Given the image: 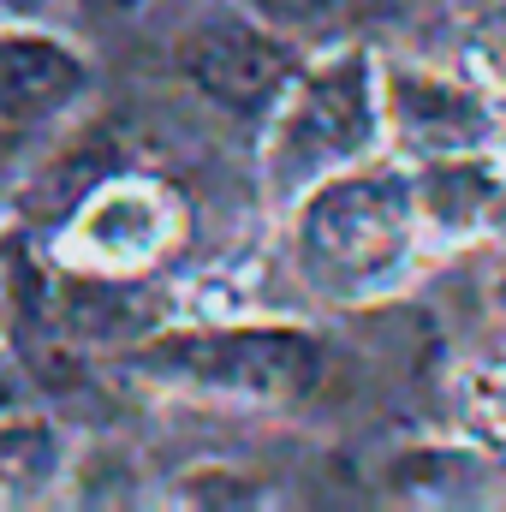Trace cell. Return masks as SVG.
Listing matches in <instances>:
<instances>
[{
    "instance_id": "cell-1",
    "label": "cell",
    "mask_w": 506,
    "mask_h": 512,
    "mask_svg": "<svg viewBox=\"0 0 506 512\" xmlns=\"http://www.w3.org/2000/svg\"><path fill=\"white\" fill-rule=\"evenodd\" d=\"M280 251L298 292L322 310H370L411 292V280L435 262L417 215L411 161L387 149L310 185L280 215Z\"/></svg>"
},
{
    "instance_id": "cell-2",
    "label": "cell",
    "mask_w": 506,
    "mask_h": 512,
    "mask_svg": "<svg viewBox=\"0 0 506 512\" xmlns=\"http://www.w3.org/2000/svg\"><path fill=\"white\" fill-rule=\"evenodd\" d=\"M387 155L381 54L364 36L316 42L256 126V203L280 221L310 185Z\"/></svg>"
},
{
    "instance_id": "cell-3",
    "label": "cell",
    "mask_w": 506,
    "mask_h": 512,
    "mask_svg": "<svg viewBox=\"0 0 506 512\" xmlns=\"http://www.w3.org/2000/svg\"><path fill=\"white\" fill-rule=\"evenodd\" d=\"M120 370L155 393H173V399L286 411L322 387L328 340L292 316L161 322L120 352Z\"/></svg>"
},
{
    "instance_id": "cell-4",
    "label": "cell",
    "mask_w": 506,
    "mask_h": 512,
    "mask_svg": "<svg viewBox=\"0 0 506 512\" xmlns=\"http://www.w3.org/2000/svg\"><path fill=\"white\" fill-rule=\"evenodd\" d=\"M167 60H173V78L203 108L239 126H262L268 108L298 78V66L310 60V42L262 24L239 0H203L167 36Z\"/></svg>"
},
{
    "instance_id": "cell-5",
    "label": "cell",
    "mask_w": 506,
    "mask_h": 512,
    "mask_svg": "<svg viewBox=\"0 0 506 512\" xmlns=\"http://www.w3.org/2000/svg\"><path fill=\"white\" fill-rule=\"evenodd\" d=\"M179 245H185V197L155 173L120 167L90 179L66 203L60 227L48 233V262L90 280H143Z\"/></svg>"
},
{
    "instance_id": "cell-6",
    "label": "cell",
    "mask_w": 506,
    "mask_h": 512,
    "mask_svg": "<svg viewBox=\"0 0 506 512\" xmlns=\"http://www.w3.org/2000/svg\"><path fill=\"white\" fill-rule=\"evenodd\" d=\"M381 102L393 155H453L506 137V114L459 60L381 54Z\"/></svg>"
},
{
    "instance_id": "cell-7",
    "label": "cell",
    "mask_w": 506,
    "mask_h": 512,
    "mask_svg": "<svg viewBox=\"0 0 506 512\" xmlns=\"http://www.w3.org/2000/svg\"><path fill=\"white\" fill-rule=\"evenodd\" d=\"M96 96V60L54 18H0V126L36 137Z\"/></svg>"
},
{
    "instance_id": "cell-8",
    "label": "cell",
    "mask_w": 506,
    "mask_h": 512,
    "mask_svg": "<svg viewBox=\"0 0 506 512\" xmlns=\"http://www.w3.org/2000/svg\"><path fill=\"white\" fill-rule=\"evenodd\" d=\"M429 251L453 256L506 233V137L453 155H405Z\"/></svg>"
},
{
    "instance_id": "cell-9",
    "label": "cell",
    "mask_w": 506,
    "mask_h": 512,
    "mask_svg": "<svg viewBox=\"0 0 506 512\" xmlns=\"http://www.w3.org/2000/svg\"><path fill=\"white\" fill-rule=\"evenodd\" d=\"M72 483H78V441L66 435V423L30 399L0 405V501L42 507Z\"/></svg>"
},
{
    "instance_id": "cell-10",
    "label": "cell",
    "mask_w": 506,
    "mask_h": 512,
    "mask_svg": "<svg viewBox=\"0 0 506 512\" xmlns=\"http://www.w3.org/2000/svg\"><path fill=\"white\" fill-rule=\"evenodd\" d=\"M167 507L256 512V507H274V483H268V477H256V471H245V465L203 459V465H185V471L167 483Z\"/></svg>"
},
{
    "instance_id": "cell-11",
    "label": "cell",
    "mask_w": 506,
    "mask_h": 512,
    "mask_svg": "<svg viewBox=\"0 0 506 512\" xmlns=\"http://www.w3.org/2000/svg\"><path fill=\"white\" fill-rule=\"evenodd\" d=\"M489 96H495V108L506 114V0H489L471 24H465V36H459V54H453Z\"/></svg>"
},
{
    "instance_id": "cell-12",
    "label": "cell",
    "mask_w": 506,
    "mask_h": 512,
    "mask_svg": "<svg viewBox=\"0 0 506 512\" xmlns=\"http://www.w3.org/2000/svg\"><path fill=\"white\" fill-rule=\"evenodd\" d=\"M245 12H256L262 24H274V30H286V36H298V42H328V24L346 12V0H239Z\"/></svg>"
},
{
    "instance_id": "cell-13",
    "label": "cell",
    "mask_w": 506,
    "mask_h": 512,
    "mask_svg": "<svg viewBox=\"0 0 506 512\" xmlns=\"http://www.w3.org/2000/svg\"><path fill=\"white\" fill-rule=\"evenodd\" d=\"M72 0H0V18H54Z\"/></svg>"
},
{
    "instance_id": "cell-14",
    "label": "cell",
    "mask_w": 506,
    "mask_h": 512,
    "mask_svg": "<svg viewBox=\"0 0 506 512\" xmlns=\"http://www.w3.org/2000/svg\"><path fill=\"white\" fill-rule=\"evenodd\" d=\"M0 304H6V298H0Z\"/></svg>"
}]
</instances>
